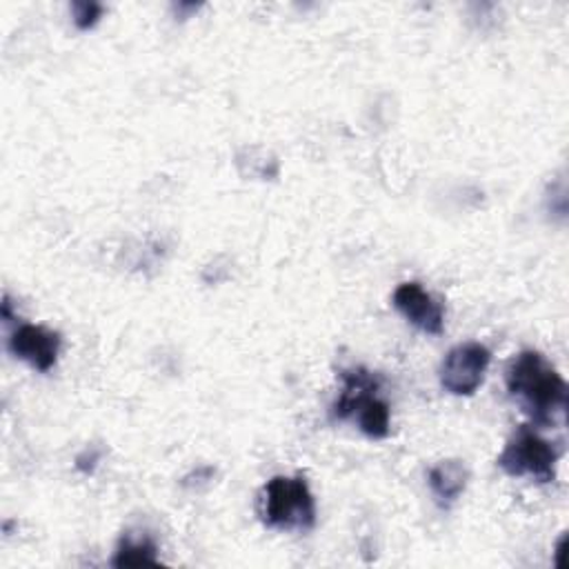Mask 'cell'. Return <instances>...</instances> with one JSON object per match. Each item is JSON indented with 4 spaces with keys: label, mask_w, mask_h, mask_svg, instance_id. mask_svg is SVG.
Returning a JSON list of instances; mask_svg holds the SVG:
<instances>
[{
    "label": "cell",
    "mask_w": 569,
    "mask_h": 569,
    "mask_svg": "<svg viewBox=\"0 0 569 569\" xmlns=\"http://www.w3.org/2000/svg\"><path fill=\"white\" fill-rule=\"evenodd\" d=\"M507 391L536 425L565 422L567 382L553 365L533 349L520 351L507 367Z\"/></svg>",
    "instance_id": "1"
},
{
    "label": "cell",
    "mask_w": 569,
    "mask_h": 569,
    "mask_svg": "<svg viewBox=\"0 0 569 569\" xmlns=\"http://www.w3.org/2000/svg\"><path fill=\"white\" fill-rule=\"evenodd\" d=\"M98 458H100V453H98V451H91V453H89V449H87L84 453H80V456L76 458V467H78L80 471L89 473V471H93V467H96Z\"/></svg>",
    "instance_id": "11"
},
{
    "label": "cell",
    "mask_w": 569,
    "mask_h": 569,
    "mask_svg": "<svg viewBox=\"0 0 569 569\" xmlns=\"http://www.w3.org/2000/svg\"><path fill=\"white\" fill-rule=\"evenodd\" d=\"M11 356L29 367L47 373L60 353V333L40 325H20L11 331L7 342Z\"/></svg>",
    "instance_id": "6"
},
{
    "label": "cell",
    "mask_w": 569,
    "mask_h": 569,
    "mask_svg": "<svg viewBox=\"0 0 569 569\" xmlns=\"http://www.w3.org/2000/svg\"><path fill=\"white\" fill-rule=\"evenodd\" d=\"M380 378L365 367L342 371V391L331 407L336 420H353L369 438L389 436V405L378 396Z\"/></svg>",
    "instance_id": "2"
},
{
    "label": "cell",
    "mask_w": 569,
    "mask_h": 569,
    "mask_svg": "<svg viewBox=\"0 0 569 569\" xmlns=\"http://www.w3.org/2000/svg\"><path fill=\"white\" fill-rule=\"evenodd\" d=\"M111 565L113 567L158 565V545L149 531H142V529L131 531L129 529L120 536Z\"/></svg>",
    "instance_id": "9"
},
{
    "label": "cell",
    "mask_w": 569,
    "mask_h": 569,
    "mask_svg": "<svg viewBox=\"0 0 569 569\" xmlns=\"http://www.w3.org/2000/svg\"><path fill=\"white\" fill-rule=\"evenodd\" d=\"M104 7L100 2H93V0H80V2H71V16H73V24L80 29V31H87L91 29L100 16H102Z\"/></svg>",
    "instance_id": "10"
},
{
    "label": "cell",
    "mask_w": 569,
    "mask_h": 569,
    "mask_svg": "<svg viewBox=\"0 0 569 569\" xmlns=\"http://www.w3.org/2000/svg\"><path fill=\"white\" fill-rule=\"evenodd\" d=\"M491 353L480 342H462L447 351L440 362V385L453 396H471L485 380Z\"/></svg>",
    "instance_id": "5"
},
{
    "label": "cell",
    "mask_w": 569,
    "mask_h": 569,
    "mask_svg": "<svg viewBox=\"0 0 569 569\" xmlns=\"http://www.w3.org/2000/svg\"><path fill=\"white\" fill-rule=\"evenodd\" d=\"M258 513L269 529L302 533L316 525V500L302 476H273L260 491Z\"/></svg>",
    "instance_id": "3"
},
{
    "label": "cell",
    "mask_w": 569,
    "mask_h": 569,
    "mask_svg": "<svg viewBox=\"0 0 569 569\" xmlns=\"http://www.w3.org/2000/svg\"><path fill=\"white\" fill-rule=\"evenodd\" d=\"M391 302L413 327L425 333L438 336L445 329V309L420 282H402L396 287Z\"/></svg>",
    "instance_id": "7"
},
{
    "label": "cell",
    "mask_w": 569,
    "mask_h": 569,
    "mask_svg": "<svg viewBox=\"0 0 569 569\" xmlns=\"http://www.w3.org/2000/svg\"><path fill=\"white\" fill-rule=\"evenodd\" d=\"M560 458L558 442L542 438L531 427L522 425L507 440L505 449L496 458V465L513 478L529 476L538 482H551L556 478V465Z\"/></svg>",
    "instance_id": "4"
},
{
    "label": "cell",
    "mask_w": 569,
    "mask_h": 569,
    "mask_svg": "<svg viewBox=\"0 0 569 569\" xmlns=\"http://www.w3.org/2000/svg\"><path fill=\"white\" fill-rule=\"evenodd\" d=\"M467 480H469V469L462 460L458 458H449V460H440L438 465H433L427 473V482H429V489L436 498V502L440 507H451L460 493L465 491L467 487Z\"/></svg>",
    "instance_id": "8"
}]
</instances>
